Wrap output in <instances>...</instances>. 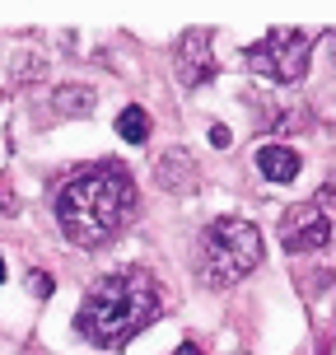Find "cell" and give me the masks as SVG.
<instances>
[{
  "label": "cell",
  "mask_w": 336,
  "mask_h": 355,
  "mask_svg": "<svg viewBox=\"0 0 336 355\" xmlns=\"http://www.w3.org/2000/svg\"><path fill=\"white\" fill-rule=\"evenodd\" d=\"M313 42L318 37L303 33V28H271L262 42H252L243 61L248 71H257L262 80H276V85H299L308 75V56H313Z\"/></svg>",
  "instance_id": "4"
},
{
  "label": "cell",
  "mask_w": 336,
  "mask_h": 355,
  "mask_svg": "<svg viewBox=\"0 0 336 355\" xmlns=\"http://www.w3.org/2000/svg\"><path fill=\"white\" fill-rule=\"evenodd\" d=\"M177 355H201V346H192V341H187V346H177Z\"/></svg>",
  "instance_id": "13"
},
{
  "label": "cell",
  "mask_w": 336,
  "mask_h": 355,
  "mask_svg": "<svg viewBox=\"0 0 336 355\" xmlns=\"http://www.w3.org/2000/svg\"><path fill=\"white\" fill-rule=\"evenodd\" d=\"M154 182H159L163 192H192L196 187V159L173 145V150H163L159 159H154Z\"/></svg>",
  "instance_id": "7"
},
{
  "label": "cell",
  "mask_w": 336,
  "mask_h": 355,
  "mask_svg": "<svg viewBox=\"0 0 336 355\" xmlns=\"http://www.w3.org/2000/svg\"><path fill=\"white\" fill-rule=\"evenodd\" d=\"M299 168H303L299 150H290V145H281V141H271V145L257 150V173H262L266 182H294Z\"/></svg>",
  "instance_id": "8"
},
{
  "label": "cell",
  "mask_w": 336,
  "mask_h": 355,
  "mask_svg": "<svg viewBox=\"0 0 336 355\" xmlns=\"http://www.w3.org/2000/svg\"><path fill=\"white\" fill-rule=\"evenodd\" d=\"M173 71L182 80V89H201L206 80H215V37L211 28H187L173 42Z\"/></svg>",
  "instance_id": "6"
},
{
  "label": "cell",
  "mask_w": 336,
  "mask_h": 355,
  "mask_svg": "<svg viewBox=\"0 0 336 355\" xmlns=\"http://www.w3.org/2000/svg\"><path fill=\"white\" fill-rule=\"evenodd\" d=\"M150 112H145L141 103H126L122 112H117V136H122V141H131V145H145L150 141Z\"/></svg>",
  "instance_id": "10"
},
{
  "label": "cell",
  "mask_w": 336,
  "mask_h": 355,
  "mask_svg": "<svg viewBox=\"0 0 336 355\" xmlns=\"http://www.w3.org/2000/svg\"><path fill=\"white\" fill-rule=\"evenodd\" d=\"M33 295H37V300H47V295H52V276L33 271Z\"/></svg>",
  "instance_id": "12"
},
{
  "label": "cell",
  "mask_w": 336,
  "mask_h": 355,
  "mask_svg": "<svg viewBox=\"0 0 336 355\" xmlns=\"http://www.w3.org/2000/svg\"><path fill=\"white\" fill-rule=\"evenodd\" d=\"M211 145H215V150H229V145H233V131L224 122H215L211 126Z\"/></svg>",
  "instance_id": "11"
},
{
  "label": "cell",
  "mask_w": 336,
  "mask_h": 355,
  "mask_svg": "<svg viewBox=\"0 0 336 355\" xmlns=\"http://www.w3.org/2000/svg\"><path fill=\"white\" fill-rule=\"evenodd\" d=\"M159 281L145 266H122V271L98 276L85 290V304L75 313V332L98 351H122L126 341L141 337L159 318Z\"/></svg>",
  "instance_id": "2"
},
{
  "label": "cell",
  "mask_w": 336,
  "mask_h": 355,
  "mask_svg": "<svg viewBox=\"0 0 336 355\" xmlns=\"http://www.w3.org/2000/svg\"><path fill=\"white\" fill-rule=\"evenodd\" d=\"M52 107L61 112V117H89V112H94V89H85V85H61L52 94Z\"/></svg>",
  "instance_id": "9"
},
{
  "label": "cell",
  "mask_w": 336,
  "mask_h": 355,
  "mask_svg": "<svg viewBox=\"0 0 336 355\" xmlns=\"http://www.w3.org/2000/svg\"><path fill=\"white\" fill-rule=\"evenodd\" d=\"M281 243L285 252H322L332 243V215L318 201H303V206H290L281 215Z\"/></svg>",
  "instance_id": "5"
},
{
  "label": "cell",
  "mask_w": 336,
  "mask_h": 355,
  "mask_svg": "<svg viewBox=\"0 0 336 355\" xmlns=\"http://www.w3.org/2000/svg\"><path fill=\"white\" fill-rule=\"evenodd\" d=\"M262 262V230L238 215H220L196 234V281L211 290H229Z\"/></svg>",
  "instance_id": "3"
},
{
  "label": "cell",
  "mask_w": 336,
  "mask_h": 355,
  "mask_svg": "<svg viewBox=\"0 0 336 355\" xmlns=\"http://www.w3.org/2000/svg\"><path fill=\"white\" fill-rule=\"evenodd\" d=\"M141 192L131 168L117 159H98L75 168L56 192V225L75 248H103L136 220Z\"/></svg>",
  "instance_id": "1"
},
{
  "label": "cell",
  "mask_w": 336,
  "mask_h": 355,
  "mask_svg": "<svg viewBox=\"0 0 336 355\" xmlns=\"http://www.w3.org/2000/svg\"><path fill=\"white\" fill-rule=\"evenodd\" d=\"M0 281H5V257H0Z\"/></svg>",
  "instance_id": "14"
}]
</instances>
